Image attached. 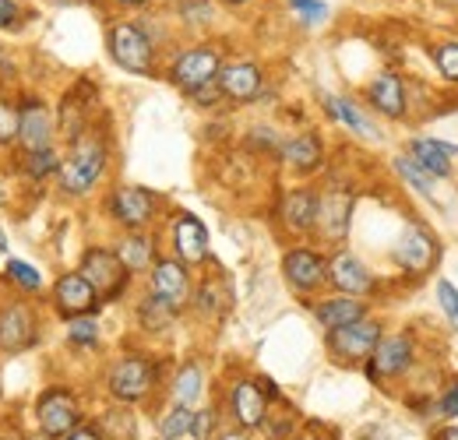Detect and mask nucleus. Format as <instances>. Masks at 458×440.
<instances>
[{
    "label": "nucleus",
    "instance_id": "obj_22",
    "mask_svg": "<svg viewBox=\"0 0 458 440\" xmlns=\"http://www.w3.org/2000/svg\"><path fill=\"white\" fill-rule=\"evenodd\" d=\"M367 106L388 120H402L409 113V96H405V81H402L399 71H381L370 78L367 85Z\"/></svg>",
    "mask_w": 458,
    "mask_h": 440
},
{
    "label": "nucleus",
    "instance_id": "obj_47",
    "mask_svg": "<svg viewBox=\"0 0 458 440\" xmlns=\"http://www.w3.org/2000/svg\"><path fill=\"white\" fill-rule=\"evenodd\" d=\"M289 440H328V437H318V434H293Z\"/></svg>",
    "mask_w": 458,
    "mask_h": 440
},
{
    "label": "nucleus",
    "instance_id": "obj_39",
    "mask_svg": "<svg viewBox=\"0 0 458 440\" xmlns=\"http://www.w3.org/2000/svg\"><path fill=\"white\" fill-rule=\"evenodd\" d=\"M437 303H441V310H445L448 325L458 331V289L448 282V278H441V282H437Z\"/></svg>",
    "mask_w": 458,
    "mask_h": 440
},
{
    "label": "nucleus",
    "instance_id": "obj_11",
    "mask_svg": "<svg viewBox=\"0 0 458 440\" xmlns=\"http://www.w3.org/2000/svg\"><path fill=\"white\" fill-rule=\"evenodd\" d=\"M81 278L99 292L103 303L110 300H120L131 285V272L120 265V258L114 254V247H89L81 254V265H78Z\"/></svg>",
    "mask_w": 458,
    "mask_h": 440
},
{
    "label": "nucleus",
    "instance_id": "obj_42",
    "mask_svg": "<svg viewBox=\"0 0 458 440\" xmlns=\"http://www.w3.org/2000/svg\"><path fill=\"white\" fill-rule=\"evenodd\" d=\"M60 440H106V434H103V427H99V423L85 419V423H78L67 437H60Z\"/></svg>",
    "mask_w": 458,
    "mask_h": 440
},
{
    "label": "nucleus",
    "instance_id": "obj_45",
    "mask_svg": "<svg viewBox=\"0 0 458 440\" xmlns=\"http://www.w3.org/2000/svg\"><path fill=\"white\" fill-rule=\"evenodd\" d=\"M434 440H458V419L455 423H441V427L434 430Z\"/></svg>",
    "mask_w": 458,
    "mask_h": 440
},
{
    "label": "nucleus",
    "instance_id": "obj_21",
    "mask_svg": "<svg viewBox=\"0 0 458 440\" xmlns=\"http://www.w3.org/2000/svg\"><path fill=\"white\" fill-rule=\"evenodd\" d=\"M216 85H219V96H223V99L236 103V106H247V103H254V99L261 96L265 71H261V63H254V60H233V63H223Z\"/></svg>",
    "mask_w": 458,
    "mask_h": 440
},
{
    "label": "nucleus",
    "instance_id": "obj_9",
    "mask_svg": "<svg viewBox=\"0 0 458 440\" xmlns=\"http://www.w3.org/2000/svg\"><path fill=\"white\" fill-rule=\"evenodd\" d=\"M78 423H85V405L74 387L54 385L36 398V427L50 440L67 437Z\"/></svg>",
    "mask_w": 458,
    "mask_h": 440
},
{
    "label": "nucleus",
    "instance_id": "obj_27",
    "mask_svg": "<svg viewBox=\"0 0 458 440\" xmlns=\"http://www.w3.org/2000/svg\"><path fill=\"white\" fill-rule=\"evenodd\" d=\"M205 387H208V374L198 360H187L176 367L170 381V402L173 405H187V409H198L201 398H205Z\"/></svg>",
    "mask_w": 458,
    "mask_h": 440
},
{
    "label": "nucleus",
    "instance_id": "obj_24",
    "mask_svg": "<svg viewBox=\"0 0 458 440\" xmlns=\"http://www.w3.org/2000/svg\"><path fill=\"white\" fill-rule=\"evenodd\" d=\"M279 159L286 163V169H293L296 176H310L318 169H325V141L314 134V131H303V134H293L289 141L279 145Z\"/></svg>",
    "mask_w": 458,
    "mask_h": 440
},
{
    "label": "nucleus",
    "instance_id": "obj_16",
    "mask_svg": "<svg viewBox=\"0 0 458 440\" xmlns=\"http://www.w3.org/2000/svg\"><path fill=\"white\" fill-rule=\"evenodd\" d=\"M170 247L173 258L183 261L187 268H198L212 258V240H208V229L205 222L191 212H176L170 222Z\"/></svg>",
    "mask_w": 458,
    "mask_h": 440
},
{
    "label": "nucleus",
    "instance_id": "obj_17",
    "mask_svg": "<svg viewBox=\"0 0 458 440\" xmlns=\"http://www.w3.org/2000/svg\"><path fill=\"white\" fill-rule=\"evenodd\" d=\"M54 134H57V120L47 110L43 99H21L18 103V145L25 156L54 148Z\"/></svg>",
    "mask_w": 458,
    "mask_h": 440
},
{
    "label": "nucleus",
    "instance_id": "obj_15",
    "mask_svg": "<svg viewBox=\"0 0 458 440\" xmlns=\"http://www.w3.org/2000/svg\"><path fill=\"white\" fill-rule=\"evenodd\" d=\"M148 292L159 296L163 303H170L173 310H183L191 307V296H194V278H191V268L183 261H176L173 254L159 258L148 272Z\"/></svg>",
    "mask_w": 458,
    "mask_h": 440
},
{
    "label": "nucleus",
    "instance_id": "obj_20",
    "mask_svg": "<svg viewBox=\"0 0 458 440\" xmlns=\"http://www.w3.org/2000/svg\"><path fill=\"white\" fill-rule=\"evenodd\" d=\"M328 285H332L335 292L367 300V296H374L377 278H374V272H370L352 250H343V247H339V250L328 258Z\"/></svg>",
    "mask_w": 458,
    "mask_h": 440
},
{
    "label": "nucleus",
    "instance_id": "obj_37",
    "mask_svg": "<svg viewBox=\"0 0 458 440\" xmlns=\"http://www.w3.org/2000/svg\"><path fill=\"white\" fill-rule=\"evenodd\" d=\"M21 169L29 173V180H47V176H57L60 156L54 152V148H47V152H32V156H25V159H21Z\"/></svg>",
    "mask_w": 458,
    "mask_h": 440
},
{
    "label": "nucleus",
    "instance_id": "obj_18",
    "mask_svg": "<svg viewBox=\"0 0 458 440\" xmlns=\"http://www.w3.org/2000/svg\"><path fill=\"white\" fill-rule=\"evenodd\" d=\"M276 219L289 236H314L318 225V190L314 187H289L276 205Z\"/></svg>",
    "mask_w": 458,
    "mask_h": 440
},
{
    "label": "nucleus",
    "instance_id": "obj_41",
    "mask_svg": "<svg viewBox=\"0 0 458 440\" xmlns=\"http://www.w3.org/2000/svg\"><path fill=\"white\" fill-rule=\"evenodd\" d=\"M293 7H296V14L300 18H307V21H321L325 14H328V7L321 4V0H289Z\"/></svg>",
    "mask_w": 458,
    "mask_h": 440
},
{
    "label": "nucleus",
    "instance_id": "obj_7",
    "mask_svg": "<svg viewBox=\"0 0 458 440\" xmlns=\"http://www.w3.org/2000/svg\"><path fill=\"white\" fill-rule=\"evenodd\" d=\"M106 47L110 56L116 60V67L152 78L156 71V39L138 25V21H114L106 32Z\"/></svg>",
    "mask_w": 458,
    "mask_h": 440
},
{
    "label": "nucleus",
    "instance_id": "obj_28",
    "mask_svg": "<svg viewBox=\"0 0 458 440\" xmlns=\"http://www.w3.org/2000/svg\"><path fill=\"white\" fill-rule=\"evenodd\" d=\"M229 303H233V292H229L226 278L208 275L205 282H198V285H194L191 307H194L201 317H208V321H219V317H223V314L229 310Z\"/></svg>",
    "mask_w": 458,
    "mask_h": 440
},
{
    "label": "nucleus",
    "instance_id": "obj_13",
    "mask_svg": "<svg viewBox=\"0 0 458 440\" xmlns=\"http://www.w3.org/2000/svg\"><path fill=\"white\" fill-rule=\"evenodd\" d=\"M283 278L296 296H318L328 285V258L314 247H289L283 254Z\"/></svg>",
    "mask_w": 458,
    "mask_h": 440
},
{
    "label": "nucleus",
    "instance_id": "obj_2",
    "mask_svg": "<svg viewBox=\"0 0 458 440\" xmlns=\"http://www.w3.org/2000/svg\"><path fill=\"white\" fill-rule=\"evenodd\" d=\"M163 381V367L145 352H123L106 367V394L116 405H145Z\"/></svg>",
    "mask_w": 458,
    "mask_h": 440
},
{
    "label": "nucleus",
    "instance_id": "obj_12",
    "mask_svg": "<svg viewBox=\"0 0 458 440\" xmlns=\"http://www.w3.org/2000/svg\"><path fill=\"white\" fill-rule=\"evenodd\" d=\"M392 261L399 265L405 275L423 278L427 272L437 268V261H441V243H437V236H434L427 225L409 222L405 233H402L399 240H395V247H392Z\"/></svg>",
    "mask_w": 458,
    "mask_h": 440
},
{
    "label": "nucleus",
    "instance_id": "obj_33",
    "mask_svg": "<svg viewBox=\"0 0 458 440\" xmlns=\"http://www.w3.org/2000/svg\"><path fill=\"white\" fill-rule=\"evenodd\" d=\"M395 173H399L402 180L420 194V198H427V201H434V176L427 173V169H420V165L412 163V156L405 152V156H395Z\"/></svg>",
    "mask_w": 458,
    "mask_h": 440
},
{
    "label": "nucleus",
    "instance_id": "obj_6",
    "mask_svg": "<svg viewBox=\"0 0 458 440\" xmlns=\"http://www.w3.org/2000/svg\"><path fill=\"white\" fill-rule=\"evenodd\" d=\"M223 412H226V419L236 427V430H243V434H258L261 423H265L268 412H272V398L265 394L261 377H250V374L233 377L226 387Z\"/></svg>",
    "mask_w": 458,
    "mask_h": 440
},
{
    "label": "nucleus",
    "instance_id": "obj_8",
    "mask_svg": "<svg viewBox=\"0 0 458 440\" xmlns=\"http://www.w3.org/2000/svg\"><path fill=\"white\" fill-rule=\"evenodd\" d=\"M381 334H385V325L374 314H367L345 328L325 331V349L339 367H363L370 360L374 345L381 342Z\"/></svg>",
    "mask_w": 458,
    "mask_h": 440
},
{
    "label": "nucleus",
    "instance_id": "obj_36",
    "mask_svg": "<svg viewBox=\"0 0 458 440\" xmlns=\"http://www.w3.org/2000/svg\"><path fill=\"white\" fill-rule=\"evenodd\" d=\"M4 275H7V282H14L21 292H39V289H43V272H36L29 261L11 258L7 268H4Z\"/></svg>",
    "mask_w": 458,
    "mask_h": 440
},
{
    "label": "nucleus",
    "instance_id": "obj_5",
    "mask_svg": "<svg viewBox=\"0 0 458 440\" xmlns=\"http://www.w3.org/2000/svg\"><path fill=\"white\" fill-rule=\"evenodd\" d=\"M352 208H356L352 183L328 180L318 190V225H314V236L332 243V247H343L345 236H349V225H352Z\"/></svg>",
    "mask_w": 458,
    "mask_h": 440
},
{
    "label": "nucleus",
    "instance_id": "obj_34",
    "mask_svg": "<svg viewBox=\"0 0 458 440\" xmlns=\"http://www.w3.org/2000/svg\"><path fill=\"white\" fill-rule=\"evenodd\" d=\"M430 56H434L437 74H441L448 85L458 89V39H441V43H434V47H430Z\"/></svg>",
    "mask_w": 458,
    "mask_h": 440
},
{
    "label": "nucleus",
    "instance_id": "obj_48",
    "mask_svg": "<svg viewBox=\"0 0 458 440\" xmlns=\"http://www.w3.org/2000/svg\"><path fill=\"white\" fill-rule=\"evenodd\" d=\"M223 4H229V7H243V4H250V0H223Z\"/></svg>",
    "mask_w": 458,
    "mask_h": 440
},
{
    "label": "nucleus",
    "instance_id": "obj_14",
    "mask_svg": "<svg viewBox=\"0 0 458 440\" xmlns=\"http://www.w3.org/2000/svg\"><path fill=\"white\" fill-rule=\"evenodd\" d=\"M39 345V314L36 307L11 300L0 307V352L18 356Z\"/></svg>",
    "mask_w": 458,
    "mask_h": 440
},
{
    "label": "nucleus",
    "instance_id": "obj_10",
    "mask_svg": "<svg viewBox=\"0 0 458 440\" xmlns=\"http://www.w3.org/2000/svg\"><path fill=\"white\" fill-rule=\"evenodd\" d=\"M219 71H223V50L212 47V43H201V47H187V50H180L173 56L170 81L180 92L194 96V92L216 85Z\"/></svg>",
    "mask_w": 458,
    "mask_h": 440
},
{
    "label": "nucleus",
    "instance_id": "obj_43",
    "mask_svg": "<svg viewBox=\"0 0 458 440\" xmlns=\"http://www.w3.org/2000/svg\"><path fill=\"white\" fill-rule=\"evenodd\" d=\"M21 18V7L18 0H0V29H14Z\"/></svg>",
    "mask_w": 458,
    "mask_h": 440
},
{
    "label": "nucleus",
    "instance_id": "obj_4",
    "mask_svg": "<svg viewBox=\"0 0 458 440\" xmlns=\"http://www.w3.org/2000/svg\"><path fill=\"white\" fill-rule=\"evenodd\" d=\"M110 222H116L123 233H141L148 229L152 222L159 219V208H163V198L148 187H138V183H116L114 190L106 194L103 201Z\"/></svg>",
    "mask_w": 458,
    "mask_h": 440
},
{
    "label": "nucleus",
    "instance_id": "obj_31",
    "mask_svg": "<svg viewBox=\"0 0 458 440\" xmlns=\"http://www.w3.org/2000/svg\"><path fill=\"white\" fill-rule=\"evenodd\" d=\"M191 423H194V409L187 405H166L159 412V440H180V437H191Z\"/></svg>",
    "mask_w": 458,
    "mask_h": 440
},
{
    "label": "nucleus",
    "instance_id": "obj_25",
    "mask_svg": "<svg viewBox=\"0 0 458 440\" xmlns=\"http://www.w3.org/2000/svg\"><path fill=\"white\" fill-rule=\"evenodd\" d=\"M114 254L120 258V265L131 272V278L148 275L152 265L163 258V254H159V243H156V236H152L148 229H141V233H120Z\"/></svg>",
    "mask_w": 458,
    "mask_h": 440
},
{
    "label": "nucleus",
    "instance_id": "obj_26",
    "mask_svg": "<svg viewBox=\"0 0 458 440\" xmlns=\"http://www.w3.org/2000/svg\"><path fill=\"white\" fill-rule=\"evenodd\" d=\"M409 156L420 169H427L434 180H452L458 159V145L452 141H437V138H412L409 141Z\"/></svg>",
    "mask_w": 458,
    "mask_h": 440
},
{
    "label": "nucleus",
    "instance_id": "obj_49",
    "mask_svg": "<svg viewBox=\"0 0 458 440\" xmlns=\"http://www.w3.org/2000/svg\"><path fill=\"white\" fill-rule=\"evenodd\" d=\"M29 440H50L47 434H36V437H29Z\"/></svg>",
    "mask_w": 458,
    "mask_h": 440
},
{
    "label": "nucleus",
    "instance_id": "obj_19",
    "mask_svg": "<svg viewBox=\"0 0 458 440\" xmlns=\"http://www.w3.org/2000/svg\"><path fill=\"white\" fill-rule=\"evenodd\" d=\"M50 300H54V310H57L64 321H71V317H89V314H96V310L103 307L99 292L81 278V272H64V275L54 282Z\"/></svg>",
    "mask_w": 458,
    "mask_h": 440
},
{
    "label": "nucleus",
    "instance_id": "obj_50",
    "mask_svg": "<svg viewBox=\"0 0 458 440\" xmlns=\"http://www.w3.org/2000/svg\"><path fill=\"white\" fill-rule=\"evenodd\" d=\"M445 4H448V7H458V0H445Z\"/></svg>",
    "mask_w": 458,
    "mask_h": 440
},
{
    "label": "nucleus",
    "instance_id": "obj_30",
    "mask_svg": "<svg viewBox=\"0 0 458 440\" xmlns=\"http://www.w3.org/2000/svg\"><path fill=\"white\" fill-rule=\"evenodd\" d=\"M176 317H180V310H173L170 303H163L152 292H145V300L138 303V325L145 331H170Z\"/></svg>",
    "mask_w": 458,
    "mask_h": 440
},
{
    "label": "nucleus",
    "instance_id": "obj_3",
    "mask_svg": "<svg viewBox=\"0 0 458 440\" xmlns=\"http://www.w3.org/2000/svg\"><path fill=\"white\" fill-rule=\"evenodd\" d=\"M416 360H420V345H416L412 331H385L381 342L374 345L370 360L363 363V374L377 387L399 385L402 377L412 374Z\"/></svg>",
    "mask_w": 458,
    "mask_h": 440
},
{
    "label": "nucleus",
    "instance_id": "obj_35",
    "mask_svg": "<svg viewBox=\"0 0 458 440\" xmlns=\"http://www.w3.org/2000/svg\"><path fill=\"white\" fill-rule=\"evenodd\" d=\"M67 342L74 349H96L99 345V321L89 314V317H71L67 321Z\"/></svg>",
    "mask_w": 458,
    "mask_h": 440
},
{
    "label": "nucleus",
    "instance_id": "obj_46",
    "mask_svg": "<svg viewBox=\"0 0 458 440\" xmlns=\"http://www.w3.org/2000/svg\"><path fill=\"white\" fill-rule=\"evenodd\" d=\"M116 7H145L148 0H114Z\"/></svg>",
    "mask_w": 458,
    "mask_h": 440
},
{
    "label": "nucleus",
    "instance_id": "obj_1",
    "mask_svg": "<svg viewBox=\"0 0 458 440\" xmlns=\"http://www.w3.org/2000/svg\"><path fill=\"white\" fill-rule=\"evenodd\" d=\"M110 169V141L99 127H89L74 141H67V152L60 156L57 183L67 198H89Z\"/></svg>",
    "mask_w": 458,
    "mask_h": 440
},
{
    "label": "nucleus",
    "instance_id": "obj_23",
    "mask_svg": "<svg viewBox=\"0 0 458 440\" xmlns=\"http://www.w3.org/2000/svg\"><path fill=\"white\" fill-rule=\"evenodd\" d=\"M310 314H314V321L325 331H335V328L352 325V321H360V317H367V314H370V303L360 300V296L332 292V296L314 300V303H310Z\"/></svg>",
    "mask_w": 458,
    "mask_h": 440
},
{
    "label": "nucleus",
    "instance_id": "obj_51",
    "mask_svg": "<svg viewBox=\"0 0 458 440\" xmlns=\"http://www.w3.org/2000/svg\"><path fill=\"white\" fill-rule=\"evenodd\" d=\"M0 250H4V233H0Z\"/></svg>",
    "mask_w": 458,
    "mask_h": 440
},
{
    "label": "nucleus",
    "instance_id": "obj_32",
    "mask_svg": "<svg viewBox=\"0 0 458 440\" xmlns=\"http://www.w3.org/2000/svg\"><path fill=\"white\" fill-rule=\"evenodd\" d=\"M223 419H226V412H223L219 405H201V409H194L191 440H223Z\"/></svg>",
    "mask_w": 458,
    "mask_h": 440
},
{
    "label": "nucleus",
    "instance_id": "obj_52",
    "mask_svg": "<svg viewBox=\"0 0 458 440\" xmlns=\"http://www.w3.org/2000/svg\"><path fill=\"white\" fill-rule=\"evenodd\" d=\"M170 4H176V0H170Z\"/></svg>",
    "mask_w": 458,
    "mask_h": 440
},
{
    "label": "nucleus",
    "instance_id": "obj_40",
    "mask_svg": "<svg viewBox=\"0 0 458 440\" xmlns=\"http://www.w3.org/2000/svg\"><path fill=\"white\" fill-rule=\"evenodd\" d=\"M18 141V103L0 99V145Z\"/></svg>",
    "mask_w": 458,
    "mask_h": 440
},
{
    "label": "nucleus",
    "instance_id": "obj_38",
    "mask_svg": "<svg viewBox=\"0 0 458 440\" xmlns=\"http://www.w3.org/2000/svg\"><path fill=\"white\" fill-rule=\"evenodd\" d=\"M434 419H441V423H455L458 419V377L445 381L441 391L434 394Z\"/></svg>",
    "mask_w": 458,
    "mask_h": 440
},
{
    "label": "nucleus",
    "instance_id": "obj_29",
    "mask_svg": "<svg viewBox=\"0 0 458 440\" xmlns=\"http://www.w3.org/2000/svg\"><path fill=\"white\" fill-rule=\"evenodd\" d=\"M325 110H328L332 120L345 123L352 134H360V138H377V127L367 120V113L360 110L352 99H343V96H325Z\"/></svg>",
    "mask_w": 458,
    "mask_h": 440
},
{
    "label": "nucleus",
    "instance_id": "obj_44",
    "mask_svg": "<svg viewBox=\"0 0 458 440\" xmlns=\"http://www.w3.org/2000/svg\"><path fill=\"white\" fill-rule=\"evenodd\" d=\"M0 440H29L21 434V427L18 423H7V419H0Z\"/></svg>",
    "mask_w": 458,
    "mask_h": 440
}]
</instances>
